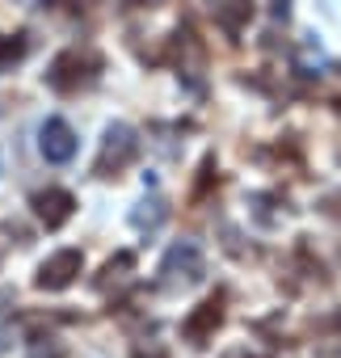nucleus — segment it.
Listing matches in <instances>:
<instances>
[{
    "label": "nucleus",
    "instance_id": "f257e3e1",
    "mask_svg": "<svg viewBox=\"0 0 341 358\" xmlns=\"http://www.w3.org/2000/svg\"><path fill=\"white\" fill-rule=\"evenodd\" d=\"M160 274H164V287H190V282H203V274H207V257H203L198 241H177L173 249L164 253Z\"/></svg>",
    "mask_w": 341,
    "mask_h": 358
},
{
    "label": "nucleus",
    "instance_id": "f03ea898",
    "mask_svg": "<svg viewBox=\"0 0 341 358\" xmlns=\"http://www.w3.org/2000/svg\"><path fill=\"white\" fill-rule=\"evenodd\" d=\"M85 270V253L80 249H59L55 257H47L43 266H38V287L43 291H64V287H72L76 282V274Z\"/></svg>",
    "mask_w": 341,
    "mask_h": 358
},
{
    "label": "nucleus",
    "instance_id": "7ed1b4c3",
    "mask_svg": "<svg viewBox=\"0 0 341 358\" xmlns=\"http://www.w3.org/2000/svg\"><path fill=\"white\" fill-rule=\"evenodd\" d=\"M76 68H101V59H97L93 51H85V55H80V51H64V55L51 64L47 80H51L59 93H72V89H80V85L93 76V72H76Z\"/></svg>",
    "mask_w": 341,
    "mask_h": 358
},
{
    "label": "nucleus",
    "instance_id": "20e7f679",
    "mask_svg": "<svg viewBox=\"0 0 341 358\" xmlns=\"http://www.w3.org/2000/svg\"><path fill=\"white\" fill-rule=\"evenodd\" d=\"M139 152V135L126 127V122H114L110 131H106V143H101V156H97V173H118L131 156Z\"/></svg>",
    "mask_w": 341,
    "mask_h": 358
},
{
    "label": "nucleus",
    "instance_id": "39448f33",
    "mask_svg": "<svg viewBox=\"0 0 341 358\" xmlns=\"http://www.w3.org/2000/svg\"><path fill=\"white\" fill-rule=\"evenodd\" d=\"M38 148L51 164H68L76 156V131L64 122V118H47L43 131H38Z\"/></svg>",
    "mask_w": 341,
    "mask_h": 358
},
{
    "label": "nucleus",
    "instance_id": "423d86ee",
    "mask_svg": "<svg viewBox=\"0 0 341 358\" xmlns=\"http://www.w3.org/2000/svg\"><path fill=\"white\" fill-rule=\"evenodd\" d=\"M72 211H76V199L68 190H43V194H34V215L47 228H64L72 220Z\"/></svg>",
    "mask_w": 341,
    "mask_h": 358
},
{
    "label": "nucleus",
    "instance_id": "0eeeda50",
    "mask_svg": "<svg viewBox=\"0 0 341 358\" xmlns=\"http://www.w3.org/2000/svg\"><path fill=\"white\" fill-rule=\"evenodd\" d=\"M224 324V299L215 295V299H207V303H198V312L186 320V337L194 341V345H203L215 329Z\"/></svg>",
    "mask_w": 341,
    "mask_h": 358
},
{
    "label": "nucleus",
    "instance_id": "6e6552de",
    "mask_svg": "<svg viewBox=\"0 0 341 358\" xmlns=\"http://www.w3.org/2000/svg\"><path fill=\"white\" fill-rule=\"evenodd\" d=\"M26 47H30V43H26L22 34H0V68H13V64L26 55Z\"/></svg>",
    "mask_w": 341,
    "mask_h": 358
},
{
    "label": "nucleus",
    "instance_id": "1a4fd4ad",
    "mask_svg": "<svg viewBox=\"0 0 341 358\" xmlns=\"http://www.w3.org/2000/svg\"><path fill=\"white\" fill-rule=\"evenodd\" d=\"M143 207H152V211H135V215H131L139 228H143V224H160V220H164V203H160V199H152V203H143Z\"/></svg>",
    "mask_w": 341,
    "mask_h": 358
},
{
    "label": "nucleus",
    "instance_id": "9d476101",
    "mask_svg": "<svg viewBox=\"0 0 341 358\" xmlns=\"http://www.w3.org/2000/svg\"><path fill=\"white\" fill-rule=\"evenodd\" d=\"M249 13V5L245 0H232V9H224V26H228V34H236L240 30V17Z\"/></svg>",
    "mask_w": 341,
    "mask_h": 358
},
{
    "label": "nucleus",
    "instance_id": "9b49d317",
    "mask_svg": "<svg viewBox=\"0 0 341 358\" xmlns=\"http://www.w3.org/2000/svg\"><path fill=\"white\" fill-rule=\"evenodd\" d=\"M274 17H282V22L291 17V0H274Z\"/></svg>",
    "mask_w": 341,
    "mask_h": 358
},
{
    "label": "nucleus",
    "instance_id": "f8f14e48",
    "mask_svg": "<svg viewBox=\"0 0 341 358\" xmlns=\"http://www.w3.org/2000/svg\"><path fill=\"white\" fill-rule=\"evenodd\" d=\"M0 350H5V337H0Z\"/></svg>",
    "mask_w": 341,
    "mask_h": 358
}]
</instances>
